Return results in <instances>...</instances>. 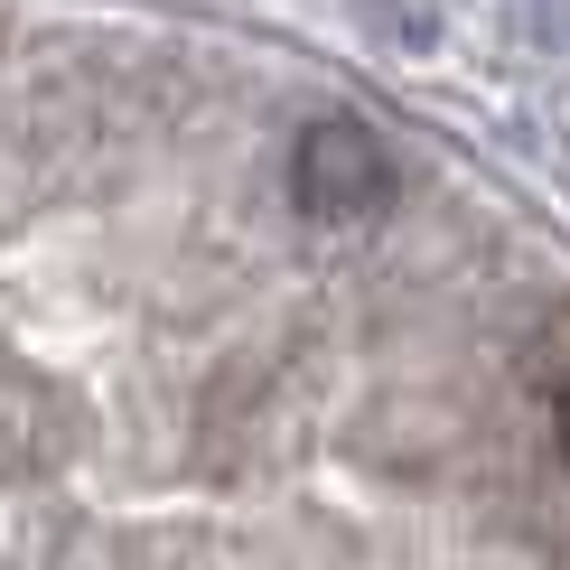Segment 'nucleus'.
Here are the masks:
<instances>
[{"mask_svg": "<svg viewBox=\"0 0 570 570\" xmlns=\"http://www.w3.org/2000/svg\"><path fill=\"white\" fill-rule=\"evenodd\" d=\"M552 431H561V459H570V393H561V412H552Z\"/></svg>", "mask_w": 570, "mask_h": 570, "instance_id": "nucleus-2", "label": "nucleus"}, {"mask_svg": "<svg viewBox=\"0 0 570 570\" xmlns=\"http://www.w3.org/2000/svg\"><path fill=\"white\" fill-rule=\"evenodd\" d=\"M384 150H374L355 122H318L299 140V206H318V216H365V206H384Z\"/></svg>", "mask_w": 570, "mask_h": 570, "instance_id": "nucleus-1", "label": "nucleus"}]
</instances>
